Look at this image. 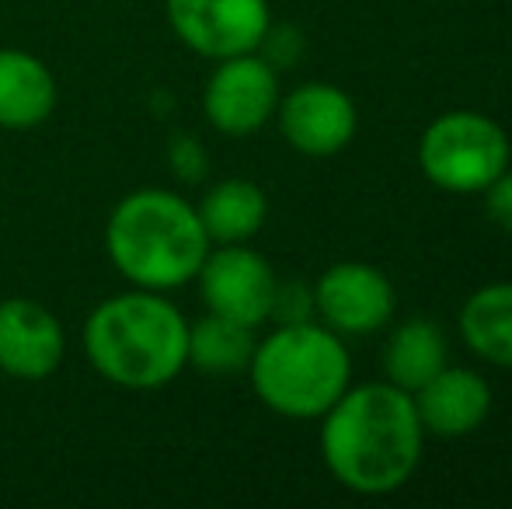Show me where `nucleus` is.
I'll return each mask as SVG.
<instances>
[{"label":"nucleus","mask_w":512,"mask_h":509,"mask_svg":"<svg viewBox=\"0 0 512 509\" xmlns=\"http://www.w3.org/2000/svg\"><path fill=\"white\" fill-rule=\"evenodd\" d=\"M485 213L502 231L512 234V171L509 168L485 189Z\"/></svg>","instance_id":"21"},{"label":"nucleus","mask_w":512,"mask_h":509,"mask_svg":"<svg viewBox=\"0 0 512 509\" xmlns=\"http://www.w3.org/2000/svg\"><path fill=\"white\" fill-rule=\"evenodd\" d=\"M279 133L297 154L335 157L352 143L359 126V112L342 88L324 81L300 84L286 98H279Z\"/></svg>","instance_id":"10"},{"label":"nucleus","mask_w":512,"mask_h":509,"mask_svg":"<svg viewBox=\"0 0 512 509\" xmlns=\"http://www.w3.org/2000/svg\"><path fill=\"white\" fill-rule=\"evenodd\" d=\"M171 168H175L178 178H185V182H199L209 168L203 143L192 140V136H178V140H171Z\"/></svg>","instance_id":"20"},{"label":"nucleus","mask_w":512,"mask_h":509,"mask_svg":"<svg viewBox=\"0 0 512 509\" xmlns=\"http://www.w3.org/2000/svg\"><path fill=\"white\" fill-rule=\"evenodd\" d=\"M446 363H450L446 335L425 318L401 321L391 332V339L384 342L387 381L398 384L401 391H408V394H415L422 384H429Z\"/></svg>","instance_id":"16"},{"label":"nucleus","mask_w":512,"mask_h":509,"mask_svg":"<svg viewBox=\"0 0 512 509\" xmlns=\"http://www.w3.org/2000/svg\"><path fill=\"white\" fill-rule=\"evenodd\" d=\"M321 419V457L349 492L391 496L415 475L425 426L415 398L398 384H349Z\"/></svg>","instance_id":"1"},{"label":"nucleus","mask_w":512,"mask_h":509,"mask_svg":"<svg viewBox=\"0 0 512 509\" xmlns=\"http://www.w3.org/2000/svg\"><path fill=\"white\" fill-rule=\"evenodd\" d=\"M269 321H276V325L314 321V286L300 283V279H286V283H276V297H272Z\"/></svg>","instance_id":"18"},{"label":"nucleus","mask_w":512,"mask_h":509,"mask_svg":"<svg viewBox=\"0 0 512 509\" xmlns=\"http://www.w3.org/2000/svg\"><path fill=\"white\" fill-rule=\"evenodd\" d=\"M67 335L39 300H0V374L14 381H46L60 370Z\"/></svg>","instance_id":"11"},{"label":"nucleus","mask_w":512,"mask_h":509,"mask_svg":"<svg viewBox=\"0 0 512 509\" xmlns=\"http://www.w3.org/2000/svg\"><path fill=\"white\" fill-rule=\"evenodd\" d=\"M418 168L443 192H485L509 168V136L485 112H446L425 126Z\"/></svg>","instance_id":"5"},{"label":"nucleus","mask_w":512,"mask_h":509,"mask_svg":"<svg viewBox=\"0 0 512 509\" xmlns=\"http://www.w3.org/2000/svg\"><path fill=\"white\" fill-rule=\"evenodd\" d=\"M411 398L425 433L436 436H467L485 426V419L492 415V384L474 370L450 367V363Z\"/></svg>","instance_id":"12"},{"label":"nucleus","mask_w":512,"mask_h":509,"mask_svg":"<svg viewBox=\"0 0 512 509\" xmlns=\"http://www.w3.org/2000/svg\"><path fill=\"white\" fill-rule=\"evenodd\" d=\"M394 286L377 265L338 262L314 283V318L335 335H373L394 318Z\"/></svg>","instance_id":"8"},{"label":"nucleus","mask_w":512,"mask_h":509,"mask_svg":"<svg viewBox=\"0 0 512 509\" xmlns=\"http://www.w3.org/2000/svg\"><path fill=\"white\" fill-rule=\"evenodd\" d=\"M199 210L168 189H136L115 203L105 224V252L126 283L168 293L192 283L209 255Z\"/></svg>","instance_id":"3"},{"label":"nucleus","mask_w":512,"mask_h":509,"mask_svg":"<svg viewBox=\"0 0 512 509\" xmlns=\"http://www.w3.org/2000/svg\"><path fill=\"white\" fill-rule=\"evenodd\" d=\"M196 210L209 245H248L269 217V196L248 178H223L209 185Z\"/></svg>","instance_id":"14"},{"label":"nucleus","mask_w":512,"mask_h":509,"mask_svg":"<svg viewBox=\"0 0 512 509\" xmlns=\"http://www.w3.org/2000/svg\"><path fill=\"white\" fill-rule=\"evenodd\" d=\"M199 293L206 307L241 325H265L276 297V272L248 245H216L209 248L206 262L199 265Z\"/></svg>","instance_id":"9"},{"label":"nucleus","mask_w":512,"mask_h":509,"mask_svg":"<svg viewBox=\"0 0 512 509\" xmlns=\"http://www.w3.org/2000/svg\"><path fill=\"white\" fill-rule=\"evenodd\" d=\"M279 109V70L258 53L216 60L203 88V112L223 136L258 133Z\"/></svg>","instance_id":"7"},{"label":"nucleus","mask_w":512,"mask_h":509,"mask_svg":"<svg viewBox=\"0 0 512 509\" xmlns=\"http://www.w3.org/2000/svg\"><path fill=\"white\" fill-rule=\"evenodd\" d=\"M255 328L209 311L189 325V363L206 377H234L248 370L255 356Z\"/></svg>","instance_id":"17"},{"label":"nucleus","mask_w":512,"mask_h":509,"mask_svg":"<svg viewBox=\"0 0 512 509\" xmlns=\"http://www.w3.org/2000/svg\"><path fill=\"white\" fill-rule=\"evenodd\" d=\"M56 77L39 56L25 49H0V129L42 126L56 109Z\"/></svg>","instance_id":"13"},{"label":"nucleus","mask_w":512,"mask_h":509,"mask_svg":"<svg viewBox=\"0 0 512 509\" xmlns=\"http://www.w3.org/2000/svg\"><path fill=\"white\" fill-rule=\"evenodd\" d=\"M248 377L258 401L276 415L321 419L352 384V356L328 325H276L255 346Z\"/></svg>","instance_id":"4"},{"label":"nucleus","mask_w":512,"mask_h":509,"mask_svg":"<svg viewBox=\"0 0 512 509\" xmlns=\"http://www.w3.org/2000/svg\"><path fill=\"white\" fill-rule=\"evenodd\" d=\"M460 335L474 356L512 370V283L474 290L460 307Z\"/></svg>","instance_id":"15"},{"label":"nucleus","mask_w":512,"mask_h":509,"mask_svg":"<svg viewBox=\"0 0 512 509\" xmlns=\"http://www.w3.org/2000/svg\"><path fill=\"white\" fill-rule=\"evenodd\" d=\"M164 11L178 42L206 60L258 53L272 25L269 0H164Z\"/></svg>","instance_id":"6"},{"label":"nucleus","mask_w":512,"mask_h":509,"mask_svg":"<svg viewBox=\"0 0 512 509\" xmlns=\"http://www.w3.org/2000/svg\"><path fill=\"white\" fill-rule=\"evenodd\" d=\"M84 356L108 384L154 391L189 367V321L164 293L136 286L88 314Z\"/></svg>","instance_id":"2"},{"label":"nucleus","mask_w":512,"mask_h":509,"mask_svg":"<svg viewBox=\"0 0 512 509\" xmlns=\"http://www.w3.org/2000/svg\"><path fill=\"white\" fill-rule=\"evenodd\" d=\"M300 53H304V35H300L293 25H269L262 46H258V56L269 60L276 70L293 67V63L300 60Z\"/></svg>","instance_id":"19"}]
</instances>
